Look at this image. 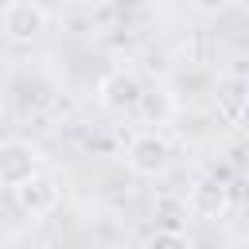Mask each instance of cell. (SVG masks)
<instances>
[{"mask_svg":"<svg viewBox=\"0 0 249 249\" xmlns=\"http://www.w3.org/2000/svg\"><path fill=\"white\" fill-rule=\"evenodd\" d=\"M144 93V82L128 70V66H113L109 74H101L97 82V105L105 113H136V101Z\"/></svg>","mask_w":249,"mask_h":249,"instance_id":"obj_1","label":"cell"},{"mask_svg":"<svg viewBox=\"0 0 249 249\" xmlns=\"http://www.w3.org/2000/svg\"><path fill=\"white\" fill-rule=\"evenodd\" d=\"M124 160H128V171H132V175H140V179H160V175H167V167H171V144H167L160 132H140V136H132Z\"/></svg>","mask_w":249,"mask_h":249,"instance_id":"obj_2","label":"cell"},{"mask_svg":"<svg viewBox=\"0 0 249 249\" xmlns=\"http://www.w3.org/2000/svg\"><path fill=\"white\" fill-rule=\"evenodd\" d=\"M12 198H16V206H19L27 218H47V214L58 210V202H62V187H58V179L35 171V175L23 179L19 187H12Z\"/></svg>","mask_w":249,"mask_h":249,"instance_id":"obj_3","label":"cell"},{"mask_svg":"<svg viewBox=\"0 0 249 249\" xmlns=\"http://www.w3.org/2000/svg\"><path fill=\"white\" fill-rule=\"evenodd\" d=\"M47 8L35 4V0H8L4 4V16H0V27L12 43H31L47 31Z\"/></svg>","mask_w":249,"mask_h":249,"instance_id":"obj_4","label":"cell"},{"mask_svg":"<svg viewBox=\"0 0 249 249\" xmlns=\"http://www.w3.org/2000/svg\"><path fill=\"white\" fill-rule=\"evenodd\" d=\"M35 171H43V156L31 140H4L0 144V187H19L23 179H31Z\"/></svg>","mask_w":249,"mask_h":249,"instance_id":"obj_5","label":"cell"},{"mask_svg":"<svg viewBox=\"0 0 249 249\" xmlns=\"http://www.w3.org/2000/svg\"><path fill=\"white\" fill-rule=\"evenodd\" d=\"M214 105H218V117L230 128H241L245 124V105H249V82L237 70L218 74V82H214Z\"/></svg>","mask_w":249,"mask_h":249,"instance_id":"obj_6","label":"cell"},{"mask_svg":"<svg viewBox=\"0 0 249 249\" xmlns=\"http://www.w3.org/2000/svg\"><path fill=\"white\" fill-rule=\"evenodd\" d=\"M187 210H191L195 218H206V222L222 218V214L230 210V187H226L218 175H202V179H195L191 191H187Z\"/></svg>","mask_w":249,"mask_h":249,"instance_id":"obj_7","label":"cell"},{"mask_svg":"<svg viewBox=\"0 0 249 249\" xmlns=\"http://www.w3.org/2000/svg\"><path fill=\"white\" fill-rule=\"evenodd\" d=\"M136 113L148 121V124H171L175 113H179V101L171 89H144L140 101H136Z\"/></svg>","mask_w":249,"mask_h":249,"instance_id":"obj_8","label":"cell"},{"mask_svg":"<svg viewBox=\"0 0 249 249\" xmlns=\"http://www.w3.org/2000/svg\"><path fill=\"white\" fill-rule=\"evenodd\" d=\"M144 249H195V241H191L183 230L167 226V230H156V233L144 241Z\"/></svg>","mask_w":249,"mask_h":249,"instance_id":"obj_9","label":"cell"},{"mask_svg":"<svg viewBox=\"0 0 249 249\" xmlns=\"http://www.w3.org/2000/svg\"><path fill=\"white\" fill-rule=\"evenodd\" d=\"M233 0H191V8L195 12H202V16H218V12H226Z\"/></svg>","mask_w":249,"mask_h":249,"instance_id":"obj_10","label":"cell"},{"mask_svg":"<svg viewBox=\"0 0 249 249\" xmlns=\"http://www.w3.org/2000/svg\"><path fill=\"white\" fill-rule=\"evenodd\" d=\"M89 8H113V4H121V0H86Z\"/></svg>","mask_w":249,"mask_h":249,"instance_id":"obj_11","label":"cell"},{"mask_svg":"<svg viewBox=\"0 0 249 249\" xmlns=\"http://www.w3.org/2000/svg\"><path fill=\"white\" fill-rule=\"evenodd\" d=\"M4 4H8V0H0V8H4Z\"/></svg>","mask_w":249,"mask_h":249,"instance_id":"obj_12","label":"cell"}]
</instances>
